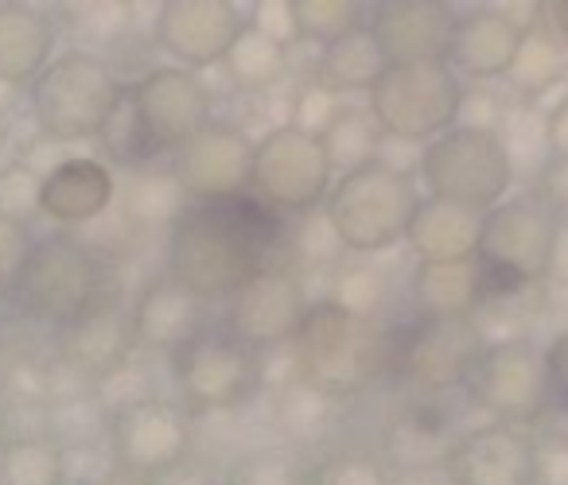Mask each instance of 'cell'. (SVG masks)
Here are the masks:
<instances>
[{
  "mask_svg": "<svg viewBox=\"0 0 568 485\" xmlns=\"http://www.w3.org/2000/svg\"><path fill=\"white\" fill-rule=\"evenodd\" d=\"M276 241V214L261 210L253 198L195 203L168 229V280L203 303L230 299L273 265Z\"/></svg>",
  "mask_w": 568,
  "mask_h": 485,
  "instance_id": "obj_1",
  "label": "cell"
},
{
  "mask_svg": "<svg viewBox=\"0 0 568 485\" xmlns=\"http://www.w3.org/2000/svg\"><path fill=\"white\" fill-rule=\"evenodd\" d=\"M296 381L324 392L327 400H343L363 392L386 361V338L378 322L347 314L343 307L320 303L308 307L301 330L293 338Z\"/></svg>",
  "mask_w": 568,
  "mask_h": 485,
  "instance_id": "obj_2",
  "label": "cell"
},
{
  "mask_svg": "<svg viewBox=\"0 0 568 485\" xmlns=\"http://www.w3.org/2000/svg\"><path fill=\"white\" fill-rule=\"evenodd\" d=\"M105 283H110V268L94 245L74 234H48L36 241L28 257L17 299L28 314L63 330L113 299Z\"/></svg>",
  "mask_w": 568,
  "mask_h": 485,
  "instance_id": "obj_3",
  "label": "cell"
},
{
  "mask_svg": "<svg viewBox=\"0 0 568 485\" xmlns=\"http://www.w3.org/2000/svg\"><path fill=\"white\" fill-rule=\"evenodd\" d=\"M121 97L125 86L110 63L87 51H71L43 66V74L36 79L32 117L40 133L55 144L90 141V136H102Z\"/></svg>",
  "mask_w": 568,
  "mask_h": 485,
  "instance_id": "obj_4",
  "label": "cell"
},
{
  "mask_svg": "<svg viewBox=\"0 0 568 485\" xmlns=\"http://www.w3.org/2000/svg\"><path fill=\"white\" fill-rule=\"evenodd\" d=\"M464 79L448 66V59H420V63H389L386 74L371 90V117L382 136H397L409 144H433L459 121Z\"/></svg>",
  "mask_w": 568,
  "mask_h": 485,
  "instance_id": "obj_5",
  "label": "cell"
},
{
  "mask_svg": "<svg viewBox=\"0 0 568 485\" xmlns=\"http://www.w3.org/2000/svg\"><path fill=\"white\" fill-rule=\"evenodd\" d=\"M417 203L413 179L371 164L335 179L324 214L347 252H386L405 241Z\"/></svg>",
  "mask_w": 568,
  "mask_h": 485,
  "instance_id": "obj_6",
  "label": "cell"
},
{
  "mask_svg": "<svg viewBox=\"0 0 568 485\" xmlns=\"http://www.w3.org/2000/svg\"><path fill=\"white\" fill-rule=\"evenodd\" d=\"M172 358V381L187 412H230L265 384V353L230 327H203Z\"/></svg>",
  "mask_w": 568,
  "mask_h": 485,
  "instance_id": "obj_7",
  "label": "cell"
},
{
  "mask_svg": "<svg viewBox=\"0 0 568 485\" xmlns=\"http://www.w3.org/2000/svg\"><path fill=\"white\" fill-rule=\"evenodd\" d=\"M514 175L518 172L490 128L456 125L420 152V183L428 187V198H444L479 214L510 198Z\"/></svg>",
  "mask_w": 568,
  "mask_h": 485,
  "instance_id": "obj_8",
  "label": "cell"
},
{
  "mask_svg": "<svg viewBox=\"0 0 568 485\" xmlns=\"http://www.w3.org/2000/svg\"><path fill=\"white\" fill-rule=\"evenodd\" d=\"M335 172L327 164L320 136H308L293 125H276L253 144L250 198L268 214H312L327 203Z\"/></svg>",
  "mask_w": 568,
  "mask_h": 485,
  "instance_id": "obj_9",
  "label": "cell"
},
{
  "mask_svg": "<svg viewBox=\"0 0 568 485\" xmlns=\"http://www.w3.org/2000/svg\"><path fill=\"white\" fill-rule=\"evenodd\" d=\"M560 214L541 195H510L483 214L479 265L506 283H534L549 276V260L560 237Z\"/></svg>",
  "mask_w": 568,
  "mask_h": 485,
  "instance_id": "obj_10",
  "label": "cell"
},
{
  "mask_svg": "<svg viewBox=\"0 0 568 485\" xmlns=\"http://www.w3.org/2000/svg\"><path fill=\"white\" fill-rule=\"evenodd\" d=\"M464 392L475 407L514 423H534L552 404L549 392V369H545V350L529 338H503L487 342L475 358L471 373L464 381Z\"/></svg>",
  "mask_w": 568,
  "mask_h": 485,
  "instance_id": "obj_11",
  "label": "cell"
},
{
  "mask_svg": "<svg viewBox=\"0 0 568 485\" xmlns=\"http://www.w3.org/2000/svg\"><path fill=\"white\" fill-rule=\"evenodd\" d=\"M105 443H110L118 469L133 477H160L187 458L191 443H195V423H191L187 407L156 396L149 404L110 415Z\"/></svg>",
  "mask_w": 568,
  "mask_h": 485,
  "instance_id": "obj_12",
  "label": "cell"
},
{
  "mask_svg": "<svg viewBox=\"0 0 568 485\" xmlns=\"http://www.w3.org/2000/svg\"><path fill=\"white\" fill-rule=\"evenodd\" d=\"M125 94L152 156L175 152L211 121V94L203 79L183 66H156Z\"/></svg>",
  "mask_w": 568,
  "mask_h": 485,
  "instance_id": "obj_13",
  "label": "cell"
},
{
  "mask_svg": "<svg viewBox=\"0 0 568 485\" xmlns=\"http://www.w3.org/2000/svg\"><path fill=\"white\" fill-rule=\"evenodd\" d=\"M312 299L304 291V280L288 265H268L257 272L242 291L230 296V322L242 342L253 350L268 353L281 345H293L296 330H301L304 314H308Z\"/></svg>",
  "mask_w": 568,
  "mask_h": 485,
  "instance_id": "obj_14",
  "label": "cell"
},
{
  "mask_svg": "<svg viewBox=\"0 0 568 485\" xmlns=\"http://www.w3.org/2000/svg\"><path fill=\"white\" fill-rule=\"evenodd\" d=\"M253 141L237 125L206 121L187 144L172 152V175L191 203H230L250 183Z\"/></svg>",
  "mask_w": 568,
  "mask_h": 485,
  "instance_id": "obj_15",
  "label": "cell"
},
{
  "mask_svg": "<svg viewBox=\"0 0 568 485\" xmlns=\"http://www.w3.org/2000/svg\"><path fill=\"white\" fill-rule=\"evenodd\" d=\"M487 345L475 314L464 319H420L397 350V369L417 392L464 389L475 358Z\"/></svg>",
  "mask_w": 568,
  "mask_h": 485,
  "instance_id": "obj_16",
  "label": "cell"
},
{
  "mask_svg": "<svg viewBox=\"0 0 568 485\" xmlns=\"http://www.w3.org/2000/svg\"><path fill=\"white\" fill-rule=\"evenodd\" d=\"M245 28V4L234 0H168L156 9V43L183 71H203L226 59Z\"/></svg>",
  "mask_w": 568,
  "mask_h": 485,
  "instance_id": "obj_17",
  "label": "cell"
},
{
  "mask_svg": "<svg viewBox=\"0 0 568 485\" xmlns=\"http://www.w3.org/2000/svg\"><path fill=\"white\" fill-rule=\"evenodd\" d=\"M444 474L452 485H534L537 443L526 431L490 423L452 443Z\"/></svg>",
  "mask_w": 568,
  "mask_h": 485,
  "instance_id": "obj_18",
  "label": "cell"
},
{
  "mask_svg": "<svg viewBox=\"0 0 568 485\" xmlns=\"http://www.w3.org/2000/svg\"><path fill=\"white\" fill-rule=\"evenodd\" d=\"M526 24L506 12V4H483V9H467L452 24L448 43V66L467 79H506Z\"/></svg>",
  "mask_w": 568,
  "mask_h": 485,
  "instance_id": "obj_19",
  "label": "cell"
},
{
  "mask_svg": "<svg viewBox=\"0 0 568 485\" xmlns=\"http://www.w3.org/2000/svg\"><path fill=\"white\" fill-rule=\"evenodd\" d=\"M366 24L374 28L389 63H420V59H448L456 17L433 0H389L374 4Z\"/></svg>",
  "mask_w": 568,
  "mask_h": 485,
  "instance_id": "obj_20",
  "label": "cell"
},
{
  "mask_svg": "<svg viewBox=\"0 0 568 485\" xmlns=\"http://www.w3.org/2000/svg\"><path fill=\"white\" fill-rule=\"evenodd\" d=\"M206 327V303L180 288L175 280L160 276V280L144 283L141 296L129 307V334H133V350H156L175 353L187 338H195Z\"/></svg>",
  "mask_w": 568,
  "mask_h": 485,
  "instance_id": "obj_21",
  "label": "cell"
},
{
  "mask_svg": "<svg viewBox=\"0 0 568 485\" xmlns=\"http://www.w3.org/2000/svg\"><path fill=\"white\" fill-rule=\"evenodd\" d=\"M483 214L444 198H420L409 221L405 245L417 252V265H459L479 257Z\"/></svg>",
  "mask_w": 568,
  "mask_h": 485,
  "instance_id": "obj_22",
  "label": "cell"
},
{
  "mask_svg": "<svg viewBox=\"0 0 568 485\" xmlns=\"http://www.w3.org/2000/svg\"><path fill=\"white\" fill-rule=\"evenodd\" d=\"M118 183L102 159L71 156L43 179L40 210L59 226H87L110 210Z\"/></svg>",
  "mask_w": 568,
  "mask_h": 485,
  "instance_id": "obj_23",
  "label": "cell"
},
{
  "mask_svg": "<svg viewBox=\"0 0 568 485\" xmlns=\"http://www.w3.org/2000/svg\"><path fill=\"white\" fill-rule=\"evenodd\" d=\"M129 353H133L129 307H121L118 299H105L102 307L82 314L79 322L63 327V338H59V361L87 373L90 381L98 373H105V369H113L118 361H125Z\"/></svg>",
  "mask_w": 568,
  "mask_h": 485,
  "instance_id": "obj_24",
  "label": "cell"
},
{
  "mask_svg": "<svg viewBox=\"0 0 568 485\" xmlns=\"http://www.w3.org/2000/svg\"><path fill=\"white\" fill-rule=\"evenodd\" d=\"M55 48V20L36 4H0V82H32Z\"/></svg>",
  "mask_w": 568,
  "mask_h": 485,
  "instance_id": "obj_25",
  "label": "cell"
},
{
  "mask_svg": "<svg viewBox=\"0 0 568 485\" xmlns=\"http://www.w3.org/2000/svg\"><path fill=\"white\" fill-rule=\"evenodd\" d=\"M487 280L479 260L459 265H417L409 276V296L420 319H464L487 296Z\"/></svg>",
  "mask_w": 568,
  "mask_h": 485,
  "instance_id": "obj_26",
  "label": "cell"
},
{
  "mask_svg": "<svg viewBox=\"0 0 568 485\" xmlns=\"http://www.w3.org/2000/svg\"><path fill=\"white\" fill-rule=\"evenodd\" d=\"M389 59L386 51H382L378 35H374V28L366 24V20H358V24H351L343 35H335L332 43H324L320 48V82H324L327 90H366L371 94L374 82L386 74Z\"/></svg>",
  "mask_w": 568,
  "mask_h": 485,
  "instance_id": "obj_27",
  "label": "cell"
},
{
  "mask_svg": "<svg viewBox=\"0 0 568 485\" xmlns=\"http://www.w3.org/2000/svg\"><path fill=\"white\" fill-rule=\"evenodd\" d=\"M187 190L172 175V167H136L121 187V214L129 226L156 234V229H172L183 214L191 210Z\"/></svg>",
  "mask_w": 568,
  "mask_h": 485,
  "instance_id": "obj_28",
  "label": "cell"
},
{
  "mask_svg": "<svg viewBox=\"0 0 568 485\" xmlns=\"http://www.w3.org/2000/svg\"><path fill=\"white\" fill-rule=\"evenodd\" d=\"M320 148H324L332 172L351 175L378 159L382 128H378V121L371 117V110H339L332 125L320 133Z\"/></svg>",
  "mask_w": 568,
  "mask_h": 485,
  "instance_id": "obj_29",
  "label": "cell"
},
{
  "mask_svg": "<svg viewBox=\"0 0 568 485\" xmlns=\"http://www.w3.org/2000/svg\"><path fill=\"white\" fill-rule=\"evenodd\" d=\"M452 443H448V423L436 420L433 412H409L405 420L394 423V431H389L386 438V466L389 462H397L402 466V474H420L425 466H433V462L448 458Z\"/></svg>",
  "mask_w": 568,
  "mask_h": 485,
  "instance_id": "obj_30",
  "label": "cell"
},
{
  "mask_svg": "<svg viewBox=\"0 0 568 485\" xmlns=\"http://www.w3.org/2000/svg\"><path fill=\"white\" fill-rule=\"evenodd\" d=\"M565 74H568L565 40H560L552 28L529 24L526 32H521L518 55H514L510 71H506L514 90H521V94H545V90L557 86Z\"/></svg>",
  "mask_w": 568,
  "mask_h": 485,
  "instance_id": "obj_31",
  "label": "cell"
},
{
  "mask_svg": "<svg viewBox=\"0 0 568 485\" xmlns=\"http://www.w3.org/2000/svg\"><path fill=\"white\" fill-rule=\"evenodd\" d=\"M0 485H63V451L48 435L0 438Z\"/></svg>",
  "mask_w": 568,
  "mask_h": 485,
  "instance_id": "obj_32",
  "label": "cell"
},
{
  "mask_svg": "<svg viewBox=\"0 0 568 485\" xmlns=\"http://www.w3.org/2000/svg\"><path fill=\"white\" fill-rule=\"evenodd\" d=\"M230 82L237 90H268L273 82H281L284 66H288V51L276 48L273 40H265L261 32H253L250 24L237 32L234 48L222 59Z\"/></svg>",
  "mask_w": 568,
  "mask_h": 485,
  "instance_id": "obj_33",
  "label": "cell"
},
{
  "mask_svg": "<svg viewBox=\"0 0 568 485\" xmlns=\"http://www.w3.org/2000/svg\"><path fill=\"white\" fill-rule=\"evenodd\" d=\"M94 400L102 404L105 415L149 404V400H156V376H152V369L144 365V361H136L133 353H129L125 361H118L113 369L94 376Z\"/></svg>",
  "mask_w": 568,
  "mask_h": 485,
  "instance_id": "obj_34",
  "label": "cell"
},
{
  "mask_svg": "<svg viewBox=\"0 0 568 485\" xmlns=\"http://www.w3.org/2000/svg\"><path fill=\"white\" fill-rule=\"evenodd\" d=\"M386 296H389L386 276H382L378 268L374 265H351V268H339V276L332 280L327 303L343 307V311L355 314V319L374 322V314L382 311Z\"/></svg>",
  "mask_w": 568,
  "mask_h": 485,
  "instance_id": "obj_35",
  "label": "cell"
},
{
  "mask_svg": "<svg viewBox=\"0 0 568 485\" xmlns=\"http://www.w3.org/2000/svg\"><path fill=\"white\" fill-rule=\"evenodd\" d=\"M293 20L296 40H312L324 48L351 24H358V4L351 0H293Z\"/></svg>",
  "mask_w": 568,
  "mask_h": 485,
  "instance_id": "obj_36",
  "label": "cell"
},
{
  "mask_svg": "<svg viewBox=\"0 0 568 485\" xmlns=\"http://www.w3.org/2000/svg\"><path fill=\"white\" fill-rule=\"evenodd\" d=\"M389 466L378 454H363V451H347L327 458L324 466L316 469L312 485H389Z\"/></svg>",
  "mask_w": 568,
  "mask_h": 485,
  "instance_id": "obj_37",
  "label": "cell"
},
{
  "mask_svg": "<svg viewBox=\"0 0 568 485\" xmlns=\"http://www.w3.org/2000/svg\"><path fill=\"white\" fill-rule=\"evenodd\" d=\"M102 144H105V152L118 159V164L133 167V172H136V164L152 159V148H149V141H144L141 125H136L133 105H129V94L121 97V105L113 110L110 125L102 128Z\"/></svg>",
  "mask_w": 568,
  "mask_h": 485,
  "instance_id": "obj_38",
  "label": "cell"
},
{
  "mask_svg": "<svg viewBox=\"0 0 568 485\" xmlns=\"http://www.w3.org/2000/svg\"><path fill=\"white\" fill-rule=\"evenodd\" d=\"M40 195H43V179L32 175L24 164H9L0 167V218L24 221L32 214H40Z\"/></svg>",
  "mask_w": 568,
  "mask_h": 485,
  "instance_id": "obj_39",
  "label": "cell"
},
{
  "mask_svg": "<svg viewBox=\"0 0 568 485\" xmlns=\"http://www.w3.org/2000/svg\"><path fill=\"white\" fill-rule=\"evenodd\" d=\"M327 407H332V400H327L324 392H316V389H308L304 381H296V389L284 392L281 412H276V415H281V427L288 431V435L308 438V435H316V431L324 427Z\"/></svg>",
  "mask_w": 568,
  "mask_h": 485,
  "instance_id": "obj_40",
  "label": "cell"
},
{
  "mask_svg": "<svg viewBox=\"0 0 568 485\" xmlns=\"http://www.w3.org/2000/svg\"><path fill=\"white\" fill-rule=\"evenodd\" d=\"M293 252H296V260H301V265L320 268V265H332V260H339L347 249H343L339 237H335V229H332V221H327V214L312 210V214H304V221L296 226Z\"/></svg>",
  "mask_w": 568,
  "mask_h": 485,
  "instance_id": "obj_41",
  "label": "cell"
},
{
  "mask_svg": "<svg viewBox=\"0 0 568 485\" xmlns=\"http://www.w3.org/2000/svg\"><path fill=\"white\" fill-rule=\"evenodd\" d=\"M32 249H36V237L24 221L0 218V296H4V291H17Z\"/></svg>",
  "mask_w": 568,
  "mask_h": 485,
  "instance_id": "obj_42",
  "label": "cell"
},
{
  "mask_svg": "<svg viewBox=\"0 0 568 485\" xmlns=\"http://www.w3.org/2000/svg\"><path fill=\"white\" fill-rule=\"evenodd\" d=\"M339 110H343L339 94L327 90L324 82H312V86H304L301 94L293 97V128H301V133H308V136H320L332 125Z\"/></svg>",
  "mask_w": 568,
  "mask_h": 485,
  "instance_id": "obj_43",
  "label": "cell"
},
{
  "mask_svg": "<svg viewBox=\"0 0 568 485\" xmlns=\"http://www.w3.org/2000/svg\"><path fill=\"white\" fill-rule=\"evenodd\" d=\"M245 24L273 40L276 48H293L296 43V20H293V0H261L245 9Z\"/></svg>",
  "mask_w": 568,
  "mask_h": 485,
  "instance_id": "obj_44",
  "label": "cell"
},
{
  "mask_svg": "<svg viewBox=\"0 0 568 485\" xmlns=\"http://www.w3.org/2000/svg\"><path fill=\"white\" fill-rule=\"evenodd\" d=\"M230 485H301V482H296V466L284 458V454L265 451V454L245 458L242 466L234 469Z\"/></svg>",
  "mask_w": 568,
  "mask_h": 485,
  "instance_id": "obj_45",
  "label": "cell"
},
{
  "mask_svg": "<svg viewBox=\"0 0 568 485\" xmlns=\"http://www.w3.org/2000/svg\"><path fill=\"white\" fill-rule=\"evenodd\" d=\"M557 214L568 210V156H549L537 167V190Z\"/></svg>",
  "mask_w": 568,
  "mask_h": 485,
  "instance_id": "obj_46",
  "label": "cell"
},
{
  "mask_svg": "<svg viewBox=\"0 0 568 485\" xmlns=\"http://www.w3.org/2000/svg\"><path fill=\"white\" fill-rule=\"evenodd\" d=\"M545 369H549V392L552 404L568 412V330H560L549 345H545Z\"/></svg>",
  "mask_w": 568,
  "mask_h": 485,
  "instance_id": "obj_47",
  "label": "cell"
},
{
  "mask_svg": "<svg viewBox=\"0 0 568 485\" xmlns=\"http://www.w3.org/2000/svg\"><path fill=\"white\" fill-rule=\"evenodd\" d=\"M534 485H568V438L537 443V477Z\"/></svg>",
  "mask_w": 568,
  "mask_h": 485,
  "instance_id": "obj_48",
  "label": "cell"
},
{
  "mask_svg": "<svg viewBox=\"0 0 568 485\" xmlns=\"http://www.w3.org/2000/svg\"><path fill=\"white\" fill-rule=\"evenodd\" d=\"M545 152L549 156H568V94L545 113Z\"/></svg>",
  "mask_w": 568,
  "mask_h": 485,
  "instance_id": "obj_49",
  "label": "cell"
},
{
  "mask_svg": "<svg viewBox=\"0 0 568 485\" xmlns=\"http://www.w3.org/2000/svg\"><path fill=\"white\" fill-rule=\"evenodd\" d=\"M549 280L568 283V229L565 226H560L557 249H552V260H549Z\"/></svg>",
  "mask_w": 568,
  "mask_h": 485,
  "instance_id": "obj_50",
  "label": "cell"
},
{
  "mask_svg": "<svg viewBox=\"0 0 568 485\" xmlns=\"http://www.w3.org/2000/svg\"><path fill=\"white\" fill-rule=\"evenodd\" d=\"M12 105H17V86H12V82H0V117H4Z\"/></svg>",
  "mask_w": 568,
  "mask_h": 485,
  "instance_id": "obj_51",
  "label": "cell"
},
{
  "mask_svg": "<svg viewBox=\"0 0 568 485\" xmlns=\"http://www.w3.org/2000/svg\"><path fill=\"white\" fill-rule=\"evenodd\" d=\"M389 485H428V477L425 474H397Z\"/></svg>",
  "mask_w": 568,
  "mask_h": 485,
  "instance_id": "obj_52",
  "label": "cell"
},
{
  "mask_svg": "<svg viewBox=\"0 0 568 485\" xmlns=\"http://www.w3.org/2000/svg\"><path fill=\"white\" fill-rule=\"evenodd\" d=\"M565 66H568V40H565Z\"/></svg>",
  "mask_w": 568,
  "mask_h": 485,
  "instance_id": "obj_53",
  "label": "cell"
}]
</instances>
